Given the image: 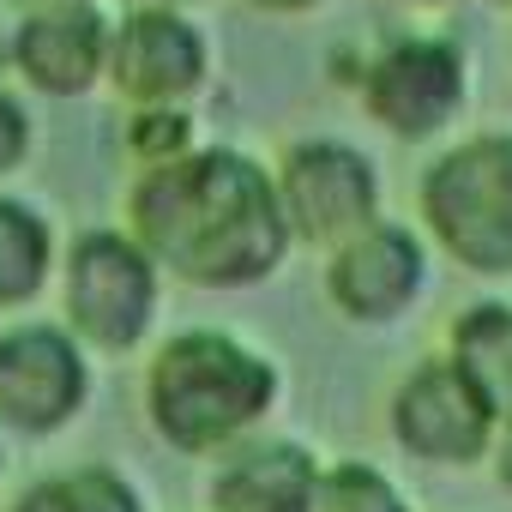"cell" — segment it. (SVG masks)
<instances>
[{
    "mask_svg": "<svg viewBox=\"0 0 512 512\" xmlns=\"http://www.w3.org/2000/svg\"><path fill=\"white\" fill-rule=\"evenodd\" d=\"M133 235L151 260L205 290H241L284 266L290 217L278 181L235 151H199L157 163L133 187Z\"/></svg>",
    "mask_w": 512,
    "mask_h": 512,
    "instance_id": "cell-1",
    "label": "cell"
},
{
    "mask_svg": "<svg viewBox=\"0 0 512 512\" xmlns=\"http://www.w3.org/2000/svg\"><path fill=\"white\" fill-rule=\"evenodd\" d=\"M278 368L235 332H175L145 368V422L181 458H217L266 428L278 410Z\"/></svg>",
    "mask_w": 512,
    "mask_h": 512,
    "instance_id": "cell-2",
    "label": "cell"
},
{
    "mask_svg": "<svg viewBox=\"0 0 512 512\" xmlns=\"http://www.w3.org/2000/svg\"><path fill=\"white\" fill-rule=\"evenodd\" d=\"M422 217L464 272L512 278V139H470L422 181Z\"/></svg>",
    "mask_w": 512,
    "mask_h": 512,
    "instance_id": "cell-3",
    "label": "cell"
},
{
    "mask_svg": "<svg viewBox=\"0 0 512 512\" xmlns=\"http://www.w3.org/2000/svg\"><path fill=\"white\" fill-rule=\"evenodd\" d=\"M67 326L97 356H127L151 338L157 320V260L139 235L91 229L73 241L67 260Z\"/></svg>",
    "mask_w": 512,
    "mask_h": 512,
    "instance_id": "cell-4",
    "label": "cell"
},
{
    "mask_svg": "<svg viewBox=\"0 0 512 512\" xmlns=\"http://www.w3.org/2000/svg\"><path fill=\"white\" fill-rule=\"evenodd\" d=\"M386 422H392V440L416 464H434V470L482 464V458H494V440H500V416L458 374L452 356H434V362L410 368L392 392Z\"/></svg>",
    "mask_w": 512,
    "mask_h": 512,
    "instance_id": "cell-5",
    "label": "cell"
},
{
    "mask_svg": "<svg viewBox=\"0 0 512 512\" xmlns=\"http://www.w3.org/2000/svg\"><path fill=\"white\" fill-rule=\"evenodd\" d=\"M91 404V356L73 326L0 332V434L49 440Z\"/></svg>",
    "mask_w": 512,
    "mask_h": 512,
    "instance_id": "cell-6",
    "label": "cell"
},
{
    "mask_svg": "<svg viewBox=\"0 0 512 512\" xmlns=\"http://www.w3.org/2000/svg\"><path fill=\"white\" fill-rule=\"evenodd\" d=\"M278 199H284V217H290V235L296 241H314V247H338L350 241L356 229L374 223L380 211V181L368 169V157H356L350 145H296L284 175H278Z\"/></svg>",
    "mask_w": 512,
    "mask_h": 512,
    "instance_id": "cell-7",
    "label": "cell"
},
{
    "mask_svg": "<svg viewBox=\"0 0 512 512\" xmlns=\"http://www.w3.org/2000/svg\"><path fill=\"white\" fill-rule=\"evenodd\" d=\"M422 278H428V260H422V241L398 223H368L356 229L350 241L332 247V266H326V290H332V308L356 326H392L416 308L422 296Z\"/></svg>",
    "mask_w": 512,
    "mask_h": 512,
    "instance_id": "cell-8",
    "label": "cell"
},
{
    "mask_svg": "<svg viewBox=\"0 0 512 512\" xmlns=\"http://www.w3.org/2000/svg\"><path fill=\"white\" fill-rule=\"evenodd\" d=\"M320 476H326V464L302 440L253 434V440L217 452V470L205 482V512H314Z\"/></svg>",
    "mask_w": 512,
    "mask_h": 512,
    "instance_id": "cell-9",
    "label": "cell"
},
{
    "mask_svg": "<svg viewBox=\"0 0 512 512\" xmlns=\"http://www.w3.org/2000/svg\"><path fill=\"white\" fill-rule=\"evenodd\" d=\"M458 91H464V73H458V55L446 43H404L374 67L368 109H374L380 127H392L404 139H422L458 109Z\"/></svg>",
    "mask_w": 512,
    "mask_h": 512,
    "instance_id": "cell-10",
    "label": "cell"
},
{
    "mask_svg": "<svg viewBox=\"0 0 512 512\" xmlns=\"http://www.w3.org/2000/svg\"><path fill=\"white\" fill-rule=\"evenodd\" d=\"M109 67H115V85L139 103H169L181 91L199 85L205 73V55H199V37L169 19V13H139L121 25L115 49H109Z\"/></svg>",
    "mask_w": 512,
    "mask_h": 512,
    "instance_id": "cell-11",
    "label": "cell"
},
{
    "mask_svg": "<svg viewBox=\"0 0 512 512\" xmlns=\"http://www.w3.org/2000/svg\"><path fill=\"white\" fill-rule=\"evenodd\" d=\"M19 67H25L43 91H55V97L85 91L91 73L103 67V25H97V13L67 7V13L31 19V25L19 31Z\"/></svg>",
    "mask_w": 512,
    "mask_h": 512,
    "instance_id": "cell-12",
    "label": "cell"
},
{
    "mask_svg": "<svg viewBox=\"0 0 512 512\" xmlns=\"http://www.w3.org/2000/svg\"><path fill=\"white\" fill-rule=\"evenodd\" d=\"M446 356L458 362V374L488 398V410L500 422H512V308L506 302H476L452 320L446 332Z\"/></svg>",
    "mask_w": 512,
    "mask_h": 512,
    "instance_id": "cell-13",
    "label": "cell"
},
{
    "mask_svg": "<svg viewBox=\"0 0 512 512\" xmlns=\"http://www.w3.org/2000/svg\"><path fill=\"white\" fill-rule=\"evenodd\" d=\"M13 512H145V494L109 464H73V470L37 476L13 500Z\"/></svg>",
    "mask_w": 512,
    "mask_h": 512,
    "instance_id": "cell-14",
    "label": "cell"
},
{
    "mask_svg": "<svg viewBox=\"0 0 512 512\" xmlns=\"http://www.w3.org/2000/svg\"><path fill=\"white\" fill-rule=\"evenodd\" d=\"M55 266V241L49 223L13 199H0V308H25L43 296Z\"/></svg>",
    "mask_w": 512,
    "mask_h": 512,
    "instance_id": "cell-15",
    "label": "cell"
},
{
    "mask_svg": "<svg viewBox=\"0 0 512 512\" xmlns=\"http://www.w3.org/2000/svg\"><path fill=\"white\" fill-rule=\"evenodd\" d=\"M314 512H416L410 494L380 470V464H362V458H344V464H326L320 476V506Z\"/></svg>",
    "mask_w": 512,
    "mask_h": 512,
    "instance_id": "cell-16",
    "label": "cell"
},
{
    "mask_svg": "<svg viewBox=\"0 0 512 512\" xmlns=\"http://www.w3.org/2000/svg\"><path fill=\"white\" fill-rule=\"evenodd\" d=\"M133 151H139L151 169L187 157V121H181V115H139V121H133Z\"/></svg>",
    "mask_w": 512,
    "mask_h": 512,
    "instance_id": "cell-17",
    "label": "cell"
},
{
    "mask_svg": "<svg viewBox=\"0 0 512 512\" xmlns=\"http://www.w3.org/2000/svg\"><path fill=\"white\" fill-rule=\"evenodd\" d=\"M25 115H19V103H7V97H0V175H7L19 157H25Z\"/></svg>",
    "mask_w": 512,
    "mask_h": 512,
    "instance_id": "cell-18",
    "label": "cell"
},
{
    "mask_svg": "<svg viewBox=\"0 0 512 512\" xmlns=\"http://www.w3.org/2000/svg\"><path fill=\"white\" fill-rule=\"evenodd\" d=\"M494 476H500V488L512 494V422H500V440H494Z\"/></svg>",
    "mask_w": 512,
    "mask_h": 512,
    "instance_id": "cell-19",
    "label": "cell"
},
{
    "mask_svg": "<svg viewBox=\"0 0 512 512\" xmlns=\"http://www.w3.org/2000/svg\"><path fill=\"white\" fill-rule=\"evenodd\" d=\"M260 7H284L290 13V7H314V0H260Z\"/></svg>",
    "mask_w": 512,
    "mask_h": 512,
    "instance_id": "cell-20",
    "label": "cell"
},
{
    "mask_svg": "<svg viewBox=\"0 0 512 512\" xmlns=\"http://www.w3.org/2000/svg\"><path fill=\"white\" fill-rule=\"evenodd\" d=\"M0 470H7V440H0Z\"/></svg>",
    "mask_w": 512,
    "mask_h": 512,
    "instance_id": "cell-21",
    "label": "cell"
}]
</instances>
